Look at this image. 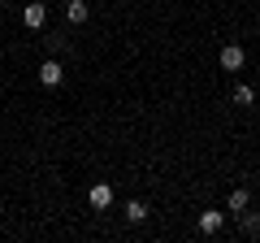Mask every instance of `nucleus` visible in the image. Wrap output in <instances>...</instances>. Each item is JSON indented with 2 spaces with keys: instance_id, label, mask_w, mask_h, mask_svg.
I'll return each instance as SVG.
<instances>
[{
  "instance_id": "obj_7",
  "label": "nucleus",
  "mask_w": 260,
  "mask_h": 243,
  "mask_svg": "<svg viewBox=\"0 0 260 243\" xmlns=\"http://www.w3.org/2000/svg\"><path fill=\"white\" fill-rule=\"evenodd\" d=\"M65 18L74 22V26H83V22L91 18V5H87V0H70V5H65Z\"/></svg>"
},
{
  "instance_id": "obj_11",
  "label": "nucleus",
  "mask_w": 260,
  "mask_h": 243,
  "mask_svg": "<svg viewBox=\"0 0 260 243\" xmlns=\"http://www.w3.org/2000/svg\"><path fill=\"white\" fill-rule=\"evenodd\" d=\"M256 191H260V174H256Z\"/></svg>"
},
{
  "instance_id": "obj_4",
  "label": "nucleus",
  "mask_w": 260,
  "mask_h": 243,
  "mask_svg": "<svg viewBox=\"0 0 260 243\" xmlns=\"http://www.w3.org/2000/svg\"><path fill=\"white\" fill-rule=\"evenodd\" d=\"M61 61H56V56H48V61H44V66H39V83H44V87H61Z\"/></svg>"
},
{
  "instance_id": "obj_9",
  "label": "nucleus",
  "mask_w": 260,
  "mask_h": 243,
  "mask_svg": "<svg viewBox=\"0 0 260 243\" xmlns=\"http://www.w3.org/2000/svg\"><path fill=\"white\" fill-rule=\"evenodd\" d=\"M251 100H256V92H251L247 83H239V87H234V104H243V109H247Z\"/></svg>"
},
{
  "instance_id": "obj_3",
  "label": "nucleus",
  "mask_w": 260,
  "mask_h": 243,
  "mask_svg": "<svg viewBox=\"0 0 260 243\" xmlns=\"http://www.w3.org/2000/svg\"><path fill=\"white\" fill-rule=\"evenodd\" d=\"M221 226H225L221 208H204V213H200V234H221Z\"/></svg>"
},
{
  "instance_id": "obj_10",
  "label": "nucleus",
  "mask_w": 260,
  "mask_h": 243,
  "mask_svg": "<svg viewBox=\"0 0 260 243\" xmlns=\"http://www.w3.org/2000/svg\"><path fill=\"white\" fill-rule=\"evenodd\" d=\"M243 230H247V234H260V213H247V208H243Z\"/></svg>"
},
{
  "instance_id": "obj_8",
  "label": "nucleus",
  "mask_w": 260,
  "mask_h": 243,
  "mask_svg": "<svg viewBox=\"0 0 260 243\" xmlns=\"http://www.w3.org/2000/svg\"><path fill=\"white\" fill-rule=\"evenodd\" d=\"M126 217H130V222H148V204H143V200H130V204H126Z\"/></svg>"
},
{
  "instance_id": "obj_2",
  "label": "nucleus",
  "mask_w": 260,
  "mask_h": 243,
  "mask_svg": "<svg viewBox=\"0 0 260 243\" xmlns=\"http://www.w3.org/2000/svg\"><path fill=\"white\" fill-rule=\"evenodd\" d=\"M87 204H91L95 213H104V208L113 204V187H109V183H95V187L87 191Z\"/></svg>"
},
{
  "instance_id": "obj_1",
  "label": "nucleus",
  "mask_w": 260,
  "mask_h": 243,
  "mask_svg": "<svg viewBox=\"0 0 260 243\" xmlns=\"http://www.w3.org/2000/svg\"><path fill=\"white\" fill-rule=\"evenodd\" d=\"M243 66H247V52H243L239 44H225V48H221V70H230V74H239Z\"/></svg>"
},
{
  "instance_id": "obj_5",
  "label": "nucleus",
  "mask_w": 260,
  "mask_h": 243,
  "mask_svg": "<svg viewBox=\"0 0 260 243\" xmlns=\"http://www.w3.org/2000/svg\"><path fill=\"white\" fill-rule=\"evenodd\" d=\"M22 22H26V31H44L48 9H44V5H26V9H22Z\"/></svg>"
},
{
  "instance_id": "obj_6",
  "label": "nucleus",
  "mask_w": 260,
  "mask_h": 243,
  "mask_svg": "<svg viewBox=\"0 0 260 243\" xmlns=\"http://www.w3.org/2000/svg\"><path fill=\"white\" fill-rule=\"evenodd\" d=\"M247 204H251V191L247 187H234L230 196H225V213H243Z\"/></svg>"
}]
</instances>
